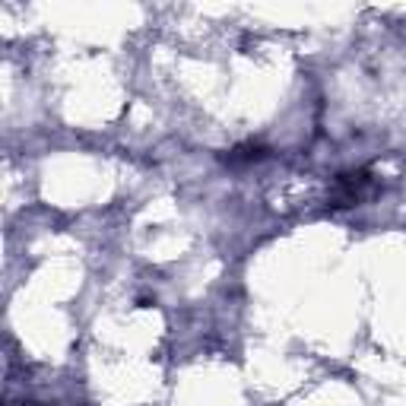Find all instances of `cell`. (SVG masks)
I'll use <instances>...</instances> for the list:
<instances>
[{"instance_id": "1", "label": "cell", "mask_w": 406, "mask_h": 406, "mask_svg": "<svg viewBox=\"0 0 406 406\" xmlns=\"http://www.w3.org/2000/svg\"><path fill=\"white\" fill-rule=\"evenodd\" d=\"M266 156V149L264 146H254V143H247V146H238V149H232L226 156V162L228 165H247V162H260V159Z\"/></svg>"}]
</instances>
